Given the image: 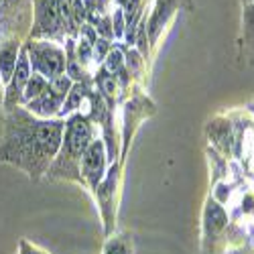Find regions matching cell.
<instances>
[{
    "label": "cell",
    "mask_w": 254,
    "mask_h": 254,
    "mask_svg": "<svg viewBox=\"0 0 254 254\" xmlns=\"http://www.w3.org/2000/svg\"><path fill=\"white\" fill-rule=\"evenodd\" d=\"M63 128L65 124L61 120L37 118L23 106L6 112L0 163L20 169L31 179H39L61 149Z\"/></svg>",
    "instance_id": "1"
},
{
    "label": "cell",
    "mask_w": 254,
    "mask_h": 254,
    "mask_svg": "<svg viewBox=\"0 0 254 254\" xmlns=\"http://www.w3.org/2000/svg\"><path fill=\"white\" fill-rule=\"evenodd\" d=\"M33 73L43 75L47 81L65 73V53L47 41H31L25 45Z\"/></svg>",
    "instance_id": "2"
},
{
    "label": "cell",
    "mask_w": 254,
    "mask_h": 254,
    "mask_svg": "<svg viewBox=\"0 0 254 254\" xmlns=\"http://www.w3.org/2000/svg\"><path fill=\"white\" fill-rule=\"evenodd\" d=\"M92 144V130L90 124L83 116H71L63 128V157L69 159H81L83 153L88 151V146Z\"/></svg>",
    "instance_id": "3"
},
{
    "label": "cell",
    "mask_w": 254,
    "mask_h": 254,
    "mask_svg": "<svg viewBox=\"0 0 254 254\" xmlns=\"http://www.w3.org/2000/svg\"><path fill=\"white\" fill-rule=\"evenodd\" d=\"M31 61H29V55H27V49L23 47L18 53V59H16V67H14V73L10 77V81L6 83V90H4V110L6 112H12L14 108H18L23 104V96H25V88L31 79Z\"/></svg>",
    "instance_id": "4"
},
{
    "label": "cell",
    "mask_w": 254,
    "mask_h": 254,
    "mask_svg": "<svg viewBox=\"0 0 254 254\" xmlns=\"http://www.w3.org/2000/svg\"><path fill=\"white\" fill-rule=\"evenodd\" d=\"M33 12H35V25L31 31V41L39 37H57L63 29L57 0H33Z\"/></svg>",
    "instance_id": "5"
},
{
    "label": "cell",
    "mask_w": 254,
    "mask_h": 254,
    "mask_svg": "<svg viewBox=\"0 0 254 254\" xmlns=\"http://www.w3.org/2000/svg\"><path fill=\"white\" fill-rule=\"evenodd\" d=\"M104 163H106V155H104V144L102 140H94L88 151L81 157V167H83V175H86L92 185L98 183V179L102 177L104 171Z\"/></svg>",
    "instance_id": "6"
},
{
    "label": "cell",
    "mask_w": 254,
    "mask_h": 254,
    "mask_svg": "<svg viewBox=\"0 0 254 254\" xmlns=\"http://www.w3.org/2000/svg\"><path fill=\"white\" fill-rule=\"evenodd\" d=\"M20 49L23 47H20V39L16 35L4 39L2 43H0V77H2V83L10 81Z\"/></svg>",
    "instance_id": "7"
},
{
    "label": "cell",
    "mask_w": 254,
    "mask_h": 254,
    "mask_svg": "<svg viewBox=\"0 0 254 254\" xmlns=\"http://www.w3.org/2000/svg\"><path fill=\"white\" fill-rule=\"evenodd\" d=\"M63 98H59L57 94H53L51 90H49V86H47V90L41 94L39 98H35V100H31V102H27L25 104V108L33 114V116H39V118H49V116H53V114H57L59 112V108L63 106Z\"/></svg>",
    "instance_id": "8"
},
{
    "label": "cell",
    "mask_w": 254,
    "mask_h": 254,
    "mask_svg": "<svg viewBox=\"0 0 254 254\" xmlns=\"http://www.w3.org/2000/svg\"><path fill=\"white\" fill-rule=\"evenodd\" d=\"M226 214H224V209L216 203V201H209L207 207H205V230H207V234L209 236H216L218 232L226 226Z\"/></svg>",
    "instance_id": "9"
},
{
    "label": "cell",
    "mask_w": 254,
    "mask_h": 254,
    "mask_svg": "<svg viewBox=\"0 0 254 254\" xmlns=\"http://www.w3.org/2000/svg\"><path fill=\"white\" fill-rule=\"evenodd\" d=\"M49 86V81L43 77V75H39V73H31V79L27 83V88H25V96H23V104L39 98L41 94H43Z\"/></svg>",
    "instance_id": "10"
},
{
    "label": "cell",
    "mask_w": 254,
    "mask_h": 254,
    "mask_svg": "<svg viewBox=\"0 0 254 254\" xmlns=\"http://www.w3.org/2000/svg\"><path fill=\"white\" fill-rule=\"evenodd\" d=\"M169 10H171V0H161L157 10H155V14H153V18H151V39L153 41L157 39V33L161 31V27L165 23Z\"/></svg>",
    "instance_id": "11"
},
{
    "label": "cell",
    "mask_w": 254,
    "mask_h": 254,
    "mask_svg": "<svg viewBox=\"0 0 254 254\" xmlns=\"http://www.w3.org/2000/svg\"><path fill=\"white\" fill-rule=\"evenodd\" d=\"M83 96H86V88H83L81 83H75V86H71V90H69L65 102H63V112H71V110L79 108Z\"/></svg>",
    "instance_id": "12"
},
{
    "label": "cell",
    "mask_w": 254,
    "mask_h": 254,
    "mask_svg": "<svg viewBox=\"0 0 254 254\" xmlns=\"http://www.w3.org/2000/svg\"><path fill=\"white\" fill-rule=\"evenodd\" d=\"M104 69L108 73H116L122 69V51L120 49H110L104 59Z\"/></svg>",
    "instance_id": "13"
},
{
    "label": "cell",
    "mask_w": 254,
    "mask_h": 254,
    "mask_svg": "<svg viewBox=\"0 0 254 254\" xmlns=\"http://www.w3.org/2000/svg\"><path fill=\"white\" fill-rule=\"evenodd\" d=\"M98 83H100V88H102L104 94H108V96H114V94H116V79H114L112 73H108L106 69L100 73Z\"/></svg>",
    "instance_id": "14"
},
{
    "label": "cell",
    "mask_w": 254,
    "mask_h": 254,
    "mask_svg": "<svg viewBox=\"0 0 254 254\" xmlns=\"http://www.w3.org/2000/svg\"><path fill=\"white\" fill-rule=\"evenodd\" d=\"M86 4L81 2V0H71V14H73V23L75 25H81L83 20H86L88 12H86Z\"/></svg>",
    "instance_id": "15"
},
{
    "label": "cell",
    "mask_w": 254,
    "mask_h": 254,
    "mask_svg": "<svg viewBox=\"0 0 254 254\" xmlns=\"http://www.w3.org/2000/svg\"><path fill=\"white\" fill-rule=\"evenodd\" d=\"M108 51H110V43L106 39H98L94 43V55H96L98 61H104V57L108 55Z\"/></svg>",
    "instance_id": "16"
},
{
    "label": "cell",
    "mask_w": 254,
    "mask_h": 254,
    "mask_svg": "<svg viewBox=\"0 0 254 254\" xmlns=\"http://www.w3.org/2000/svg\"><path fill=\"white\" fill-rule=\"evenodd\" d=\"M104 254H128V248H126V244L122 240H112L106 246Z\"/></svg>",
    "instance_id": "17"
},
{
    "label": "cell",
    "mask_w": 254,
    "mask_h": 254,
    "mask_svg": "<svg viewBox=\"0 0 254 254\" xmlns=\"http://www.w3.org/2000/svg\"><path fill=\"white\" fill-rule=\"evenodd\" d=\"M83 4L92 12H102L106 8V0H83Z\"/></svg>",
    "instance_id": "18"
},
{
    "label": "cell",
    "mask_w": 254,
    "mask_h": 254,
    "mask_svg": "<svg viewBox=\"0 0 254 254\" xmlns=\"http://www.w3.org/2000/svg\"><path fill=\"white\" fill-rule=\"evenodd\" d=\"M114 20H116L114 35H122V12H120V10H116V14H114Z\"/></svg>",
    "instance_id": "19"
},
{
    "label": "cell",
    "mask_w": 254,
    "mask_h": 254,
    "mask_svg": "<svg viewBox=\"0 0 254 254\" xmlns=\"http://www.w3.org/2000/svg\"><path fill=\"white\" fill-rule=\"evenodd\" d=\"M20 254H43V252H39V250H35V248H31L25 240L20 242Z\"/></svg>",
    "instance_id": "20"
},
{
    "label": "cell",
    "mask_w": 254,
    "mask_h": 254,
    "mask_svg": "<svg viewBox=\"0 0 254 254\" xmlns=\"http://www.w3.org/2000/svg\"><path fill=\"white\" fill-rule=\"evenodd\" d=\"M12 2H16V0H0V8H2V10H6Z\"/></svg>",
    "instance_id": "21"
},
{
    "label": "cell",
    "mask_w": 254,
    "mask_h": 254,
    "mask_svg": "<svg viewBox=\"0 0 254 254\" xmlns=\"http://www.w3.org/2000/svg\"><path fill=\"white\" fill-rule=\"evenodd\" d=\"M4 83H2V77H0V106H2L4 104Z\"/></svg>",
    "instance_id": "22"
},
{
    "label": "cell",
    "mask_w": 254,
    "mask_h": 254,
    "mask_svg": "<svg viewBox=\"0 0 254 254\" xmlns=\"http://www.w3.org/2000/svg\"><path fill=\"white\" fill-rule=\"evenodd\" d=\"M118 2H120V4H126V0H118Z\"/></svg>",
    "instance_id": "23"
}]
</instances>
